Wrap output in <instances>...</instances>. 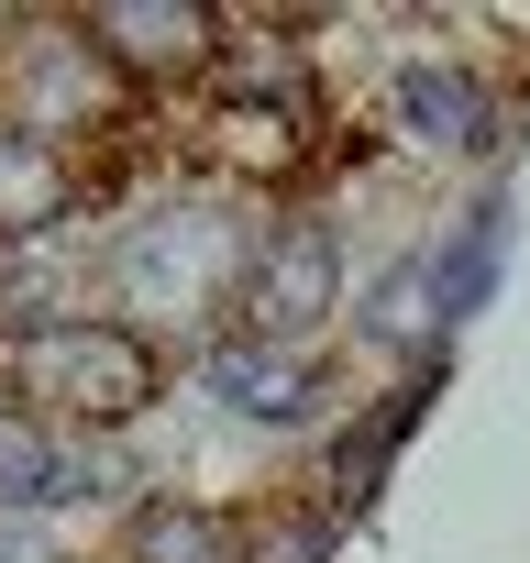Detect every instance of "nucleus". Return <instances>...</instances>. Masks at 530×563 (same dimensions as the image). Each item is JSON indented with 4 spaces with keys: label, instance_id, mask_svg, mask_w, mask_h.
<instances>
[{
    "label": "nucleus",
    "instance_id": "obj_10",
    "mask_svg": "<svg viewBox=\"0 0 530 563\" xmlns=\"http://www.w3.org/2000/svg\"><path fill=\"white\" fill-rule=\"evenodd\" d=\"M354 343L387 354L398 376H409V365H453V310H442V265H431V243L387 254L365 288H354Z\"/></svg>",
    "mask_w": 530,
    "mask_h": 563
},
{
    "label": "nucleus",
    "instance_id": "obj_3",
    "mask_svg": "<svg viewBox=\"0 0 530 563\" xmlns=\"http://www.w3.org/2000/svg\"><path fill=\"white\" fill-rule=\"evenodd\" d=\"M144 100L122 89V67L78 34V12H23V23H0V122L12 133H45L67 155L111 144Z\"/></svg>",
    "mask_w": 530,
    "mask_h": 563
},
{
    "label": "nucleus",
    "instance_id": "obj_13",
    "mask_svg": "<svg viewBox=\"0 0 530 563\" xmlns=\"http://www.w3.org/2000/svg\"><path fill=\"white\" fill-rule=\"evenodd\" d=\"M243 563H343V519H332L310 486L243 497Z\"/></svg>",
    "mask_w": 530,
    "mask_h": 563
},
{
    "label": "nucleus",
    "instance_id": "obj_6",
    "mask_svg": "<svg viewBox=\"0 0 530 563\" xmlns=\"http://www.w3.org/2000/svg\"><path fill=\"white\" fill-rule=\"evenodd\" d=\"M78 34L122 67L133 100L210 89L232 56V12H210V0H78Z\"/></svg>",
    "mask_w": 530,
    "mask_h": 563
},
{
    "label": "nucleus",
    "instance_id": "obj_11",
    "mask_svg": "<svg viewBox=\"0 0 530 563\" xmlns=\"http://www.w3.org/2000/svg\"><path fill=\"white\" fill-rule=\"evenodd\" d=\"M78 210H89V155L0 122V243H12V254H45V243L78 232Z\"/></svg>",
    "mask_w": 530,
    "mask_h": 563
},
{
    "label": "nucleus",
    "instance_id": "obj_15",
    "mask_svg": "<svg viewBox=\"0 0 530 563\" xmlns=\"http://www.w3.org/2000/svg\"><path fill=\"white\" fill-rule=\"evenodd\" d=\"M0 563H78V552L56 541L45 508H0Z\"/></svg>",
    "mask_w": 530,
    "mask_h": 563
},
{
    "label": "nucleus",
    "instance_id": "obj_4",
    "mask_svg": "<svg viewBox=\"0 0 530 563\" xmlns=\"http://www.w3.org/2000/svg\"><path fill=\"white\" fill-rule=\"evenodd\" d=\"M354 332V254H343V221L321 210H277L243 299H232V343H265V354H332Z\"/></svg>",
    "mask_w": 530,
    "mask_h": 563
},
{
    "label": "nucleus",
    "instance_id": "obj_1",
    "mask_svg": "<svg viewBox=\"0 0 530 563\" xmlns=\"http://www.w3.org/2000/svg\"><path fill=\"white\" fill-rule=\"evenodd\" d=\"M166 398H177V343H155L122 310H67V321L0 332V409H23L34 431H56L78 453L155 431Z\"/></svg>",
    "mask_w": 530,
    "mask_h": 563
},
{
    "label": "nucleus",
    "instance_id": "obj_14",
    "mask_svg": "<svg viewBox=\"0 0 530 563\" xmlns=\"http://www.w3.org/2000/svg\"><path fill=\"white\" fill-rule=\"evenodd\" d=\"M67 475H89V453H78V442L34 431L23 409H0V508H56V497H78Z\"/></svg>",
    "mask_w": 530,
    "mask_h": 563
},
{
    "label": "nucleus",
    "instance_id": "obj_2",
    "mask_svg": "<svg viewBox=\"0 0 530 563\" xmlns=\"http://www.w3.org/2000/svg\"><path fill=\"white\" fill-rule=\"evenodd\" d=\"M265 232H277V210L243 199V188H166V199L133 210L122 243H111V310L144 321L155 343H166V332L221 343L243 276H254V254H265Z\"/></svg>",
    "mask_w": 530,
    "mask_h": 563
},
{
    "label": "nucleus",
    "instance_id": "obj_7",
    "mask_svg": "<svg viewBox=\"0 0 530 563\" xmlns=\"http://www.w3.org/2000/svg\"><path fill=\"white\" fill-rule=\"evenodd\" d=\"M188 387L243 442H299L332 409V354H265V343H188Z\"/></svg>",
    "mask_w": 530,
    "mask_h": 563
},
{
    "label": "nucleus",
    "instance_id": "obj_9",
    "mask_svg": "<svg viewBox=\"0 0 530 563\" xmlns=\"http://www.w3.org/2000/svg\"><path fill=\"white\" fill-rule=\"evenodd\" d=\"M431 387H442V365H409V376H387L376 398H354V420L321 442V475H310V497L354 530L376 497H387V475H398V453L420 442V420H431Z\"/></svg>",
    "mask_w": 530,
    "mask_h": 563
},
{
    "label": "nucleus",
    "instance_id": "obj_12",
    "mask_svg": "<svg viewBox=\"0 0 530 563\" xmlns=\"http://www.w3.org/2000/svg\"><path fill=\"white\" fill-rule=\"evenodd\" d=\"M111 563H243V508L199 497V486H144L122 508Z\"/></svg>",
    "mask_w": 530,
    "mask_h": 563
},
{
    "label": "nucleus",
    "instance_id": "obj_5",
    "mask_svg": "<svg viewBox=\"0 0 530 563\" xmlns=\"http://www.w3.org/2000/svg\"><path fill=\"white\" fill-rule=\"evenodd\" d=\"M376 111L409 155L431 166H497L508 155V89L464 56V45H398L376 78Z\"/></svg>",
    "mask_w": 530,
    "mask_h": 563
},
{
    "label": "nucleus",
    "instance_id": "obj_8",
    "mask_svg": "<svg viewBox=\"0 0 530 563\" xmlns=\"http://www.w3.org/2000/svg\"><path fill=\"white\" fill-rule=\"evenodd\" d=\"M321 166V100H254V89H210L199 100V177L277 199Z\"/></svg>",
    "mask_w": 530,
    "mask_h": 563
}]
</instances>
